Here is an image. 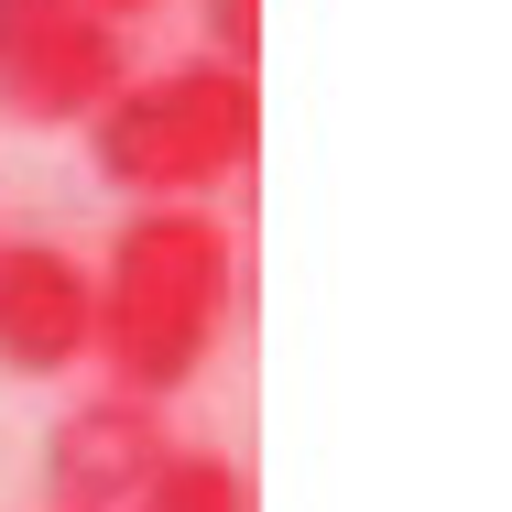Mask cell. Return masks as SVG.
Wrapping results in <instances>:
<instances>
[{
	"label": "cell",
	"instance_id": "cell-1",
	"mask_svg": "<svg viewBox=\"0 0 512 512\" xmlns=\"http://www.w3.org/2000/svg\"><path fill=\"white\" fill-rule=\"evenodd\" d=\"M99 284V338L88 360L109 371V393L131 404H175L218 360L229 306H240V229L218 207H131L109 229V251L88 262Z\"/></svg>",
	"mask_w": 512,
	"mask_h": 512
},
{
	"label": "cell",
	"instance_id": "cell-2",
	"mask_svg": "<svg viewBox=\"0 0 512 512\" xmlns=\"http://www.w3.org/2000/svg\"><path fill=\"white\" fill-rule=\"evenodd\" d=\"M251 153H262V88L218 55L131 66L120 99L88 120V164L131 207H207L229 175H251Z\"/></svg>",
	"mask_w": 512,
	"mask_h": 512
},
{
	"label": "cell",
	"instance_id": "cell-3",
	"mask_svg": "<svg viewBox=\"0 0 512 512\" xmlns=\"http://www.w3.org/2000/svg\"><path fill=\"white\" fill-rule=\"evenodd\" d=\"M131 77V33L88 22L77 0H0V120L88 131Z\"/></svg>",
	"mask_w": 512,
	"mask_h": 512
},
{
	"label": "cell",
	"instance_id": "cell-4",
	"mask_svg": "<svg viewBox=\"0 0 512 512\" xmlns=\"http://www.w3.org/2000/svg\"><path fill=\"white\" fill-rule=\"evenodd\" d=\"M164 414L131 404V393H77V404L44 425V512H131L142 480L164 469Z\"/></svg>",
	"mask_w": 512,
	"mask_h": 512
},
{
	"label": "cell",
	"instance_id": "cell-5",
	"mask_svg": "<svg viewBox=\"0 0 512 512\" xmlns=\"http://www.w3.org/2000/svg\"><path fill=\"white\" fill-rule=\"evenodd\" d=\"M99 338V284L66 240H0V371L66 382Z\"/></svg>",
	"mask_w": 512,
	"mask_h": 512
},
{
	"label": "cell",
	"instance_id": "cell-6",
	"mask_svg": "<svg viewBox=\"0 0 512 512\" xmlns=\"http://www.w3.org/2000/svg\"><path fill=\"white\" fill-rule=\"evenodd\" d=\"M131 512H251V480H240L218 447H164V469L142 480Z\"/></svg>",
	"mask_w": 512,
	"mask_h": 512
},
{
	"label": "cell",
	"instance_id": "cell-7",
	"mask_svg": "<svg viewBox=\"0 0 512 512\" xmlns=\"http://www.w3.org/2000/svg\"><path fill=\"white\" fill-rule=\"evenodd\" d=\"M197 22H207V55L218 66H262V0H197Z\"/></svg>",
	"mask_w": 512,
	"mask_h": 512
},
{
	"label": "cell",
	"instance_id": "cell-8",
	"mask_svg": "<svg viewBox=\"0 0 512 512\" xmlns=\"http://www.w3.org/2000/svg\"><path fill=\"white\" fill-rule=\"evenodd\" d=\"M77 11H88V22H109V33H131V22H142V11H164V0H77Z\"/></svg>",
	"mask_w": 512,
	"mask_h": 512
}]
</instances>
